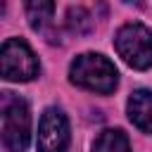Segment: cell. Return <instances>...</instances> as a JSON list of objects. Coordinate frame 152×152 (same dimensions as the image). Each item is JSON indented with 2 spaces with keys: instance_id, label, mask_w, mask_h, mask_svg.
<instances>
[{
  "instance_id": "6da1fadb",
  "label": "cell",
  "mask_w": 152,
  "mask_h": 152,
  "mask_svg": "<svg viewBox=\"0 0 152 152\" xmlns=\"http://www.w3.org/2000/svg\"><path fill=\"white\" fill-rule=\"evenodd\" d=\"M0 133L7 152H24L31 140V112L26 100L14 93L0 97Z\"/></svg>"
},
{
  "instance_id": "5b68a950",
  "label": "cell",
  "mask_w": 152,
  "mask_h": 152,
  "mask_svg": "<svg viewBox=\"0 0 152 152\" xmlns=\"http://www.w3.org/2000/svg\"><path fill=\"white\" fill-rule=\"evenodd\" d=\"M38 152H66L69 147V121L62 109L48 107L38 124Z\"/></svg>"
},
{
  "instance_id": "52a82bcc",
  "label": "cell",
  "mask_w": 152,
  "mask_h": 152,
  "mask_svg": "<svg viewBox=\"0 0 152 152\" xmlns=\"http://www.w3.org/2000/svg\"><path fill=\"white\" fill-rule=\"evenodd\" d=\"M24 12L33 31H45L55 17V0H24Z\"/></svg>"
},
{
  "instance_id": "8992f818",
  "label": "cell",
  "mask_w": 152,
  "mask_h": 152,
  "mask_svg": "<svg viewBox=\"0 0 152 152\" xmlns=\"http://www.w3.org/2000/svg\"><path fill=\"white\" fill-rule=\"evenodd\" d=\"M126 112H128V119L133 121L135 128H140L142 133L152 135V90H135V93H131Z\"/></svg>"
},
{
  "instance_id": "9c48e42d",
  "label": "cell",
  "mask_w": 152,
  "mask_h": 152,
  "mask_svg": "<svg viewBox=\"0 0 152 152\" xmlns=\"http://www.w3.org/2000/svg\"><path fill=\"white\" fill-rule=\"evenodd\" d=\"M66 28L71 33H76V36H83V33H88L93 28V19L83 7H71L66 12Z\"/></svg>"
},
{
  "instance_id": "277c9868",
  "label": "cell",
  "mask_w": 152,
  "mask_h": 152,
  "mask_svg": "<svg viewBox=\"0 0 152 152\" xmlns=\"http://www.w3.org/2000/svg\"><path fill=\"white\" fill-rule=\"evenodd\" d=\"M0 64H2L5 81H31L38 76V69H40L33 50L21 38H7L2 43Z\"/></svg>"
},
{
  "instance_id": "3957f363",
  "label": "cell",
  "mask_w": 152,
  "mask_h": 152,
  "mask_svg": "<svg viewBox=\"0 0 152 152\" xmlns=\"http://www.w3.org/2000/svg\"><path fill=\"white\" fill-rule=\"evenodd\" d=\"M114 48L128 66L140 71L152 66V31L145 24H124L114 36Z\"/></svg>"
},
{
  "instance_id": "ba28073f",
  "label": "cell",
  "mask_w": 152,
  "mask_h": 152,
  "mask_svg": "<svg viewBox=\"0 0 152 152\" xmlns=\"http://www.w3.org/2000/svg\"><path fill=\"white\" fill-rule=\"evenodd\" d=\"M93 152H131V142L124 131L119 128H107L95 138Z\"/></svg>"
},
{
  "instance_id": "30bf717a",
  "label": "cell",
  "mask_w": 152,
  "mask_h": 152,
  "mask_svg": "<svg viewBox=\"0 0 152 152\" xmlns=\"http://www.w3.org/2000/svg\"><path fill=\"white\" fill-rule=\"evenodd\" d=\"M124 2H133V5H140V0H124Z\"/></svg>"
},
{
  "instance_id": "7a4b0ae2",
  "label": "cell",
  "mask_w": 152,
  "mask_h": 152,
  "mask_svg": "<svg viewBox=\"0 0 152 152\" xmlns=\"http://www.w3.org/2000/svg\"><path fill=\"white\" fill-rule=\"evenodd\" d=\"M69 78H71V83H76L86 90L109 95L119 83V71L107 57L95 55V52H83L71 62Z\"/></svg>"
}]
</instances>
